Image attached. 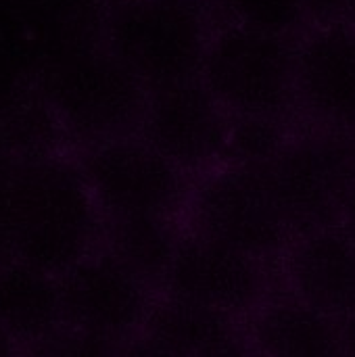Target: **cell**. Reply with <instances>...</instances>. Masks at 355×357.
Instances as JSON below:
<instances>
[{
    "mask_svg": "<svg viewBox=\"0 0 355 357\" xmlns=\"http://www.w3.org/2000/svg\"><path fill=\"white\" fill-rule=\"evenodd\" d=\"M2 234L8 261L52 278L105 247L107 220L80 161L56 163L4 188Z\"/></svg>",
    "mask_w": 355,
    "mask_h": 357,
    "instance_id": "cell-1",
    "label": "cell"
},
{
    "mask_svg": "<svg viewBox=\"0 0 355 357\" xmlns=\"http://www.w3.org/2000/svg\"><path fill=\"white\" fill-rule=\"evenodd\" d=\"M186 226L268 266L276 278L295 234L285 220L266 169L230 161L192 180Z\"/></svg>",
    "mask_w": 355,
    "mask_h": 357,
    "instance_id": "cell-2",
    "label": "cell"
},
{
    "mask_svg": "<svg viewBox=\"0 0 355 357\" xmlns=\"http://www.w3.org/2000/svg\"><path fill=\"white\" fill-rule=\"evenodd\" d=\"M216 25L205 0H126L109 25L111 50L153 92L199 77Z\"/></svg>",
    "mask_w": 355,
    "mask_h": 357,
    "instance_id": "cell-3",
    "label": "cell"
},
{
    "mask_svg": "<svg viewBox=\"0 0 355 357\" xmlns=\"http://www.w3.org/2000/svg\"><path fill=\"white\" fill-rule=\"evenodd\" d=\"M199 79L230 117L289 121L297 113L289 36L222 21L207 44Z\"/></svg>",
    "mask_w": 355,
    "mask_h": 357,
    "instance_id": "cell-4",
    "label": "cell"
},
{
    "mask_svg": "<svg viewBox=\"0 0 355 357\" xmlns=\"http://www.w3.org/2000/svg\"><path fill=\"white\" fill-rule=\"evenodd\" d=\"M80 165L107 222L186 218L192 178L136 134L90 144Z\"/></svg>",
    "mask_w": 355,
    "mask_h": 357,
    "instance_id": "cell-5",
    "label": "cell"
},
{
    "mask_svg": "<svg viewBox=\"0 0 355 357\" xmlns=\"http://www.w3.org/2000/svg\"><path fill=\"white\" fill-rule=\"evenodd\" d=\"M266 176L295 238L337 226L355 188L352 136L322 130L295 134Z\"/></svg>",
    "mask_w": 355,
    "mask_h": 357,
    "instance_id": "cell-6",
    "label": "cell"
},
{
    "mask_svg": "<svg viewBox=\"0 0 355 357\" xmlns=\"http://www.w3.org/2000/svg\"><path fill=\"white\" fill-rule=\"evenodd\" d=\"M63 326L123 347L144 333L161 293L105 247L59 278Z\"/></svg>",
    "mask_w": 355,
    "mask_h": 357,
    "instance_id": "cell-7",
    "label": "cell"
},
{
    "mask_svg": "<svg viewBox=\"0 0 355 357\" xmlns=\"http://www.w3.org/2000/svg\"><path fill=\"white\" fill-rule=\"evenodd\" d=\"M278 289L276 274L253 257L184 226L161 295L245 322Z\"/></svg>",
    "mask_w": 355,
    "mask_h": 357,
    "instance_id": "cell-8",
    "label": "cell"
},
{
    "mask_svg": "<svg viewBox=\"0 0 355 357\" xmlns=\"http://www.w3.org/2000/svg\"><path fill=\"white\" fill-rule=\"evenodd\" d=\"M297 113L316 130L355 134V23L345 17L310 21L293 36Z\"/></svg>",
    "mask_w": 355,
    "mask_h": 357,
    "instance_id": "cell-9",
    "label": "cell"
},
{
    "mask_svg": "<svg viewBox=\"0 0 355 357\" xmlns=\"http://www.w3.org/2000/svg\"><path fill=\"white\" fill-rule=\"evenodd\" d=\"M230 115L199 77L149 94L136 136L192 180L226 161Z\"/></svg>",
    "mask_w": 355,
    "mask_h": 357,
    "instance_id": "cell-10",
    "label": "cell"
},
{
    "mask_svg": "<svg viewBox=\"0 0 355 357\" xmlns=\"http://www.w3.org/2000/svg\"><path fill=\"white\" fill-rule=\"evenodd\" d=\"M278 287L343 322L355 312L352 238L339 224L297 236L280 261Z\"/></svg>",
    "mask_w": 355,
    "mask_h": 357,
    "instance_id": "cell-11",
    "label": "cell"
},
{
    "mask_svg": "<svg viewBox=\"0 0 355 357\" xmlns=\"http://www.w3.org/2000/svg\"><path fill=\"white\" fill-rule=\"evenodd\" d=\"M243 335L259 357H347L343 322L280 287L243 322Z\"/></svg>",
    "mask_w": 355,
    "mask_h": 357,
    "instance_id": "cell-12",
    "label": "cell"
},
{
    "mask_svg": "<svg viewBox=\"0 0 355 357\" xmlns=\"http://www.w3.org/2000/svg\"><path fill=\"white\" fill-rule=\"evenodd\" d=\"M63 326L59 278L21 266L0 264V333L21 351Z\"/></svg>",
    "mask_w": 355,
    "mask_h": 357,
    "instance_id": "cell-13",
    "label": "cell"
},
{
    "mask_svg": "<svg viewBox=\"0 0 355 357\" xmlns=\"http://www.w3.org/2000/svg\"><path fill=\"white\" fill-rule=\"evenodd\" d=\"M186 222L176 218H126L107 222L105 249L161 293Z\"/></svg>",
    "mask_w": 355,
    "mask_h": 357,
    "instance_id": "cell-14",
    "label": "cell"
},
{
    "mask_svg": "<svg viewBox=\"0 0 355 357\" xmlns=\"http://www.w3.org/2000/svg\"><path fill=\"white\" fill-rule=\"evenodd\" d=\"M144 333L182 357H199L243 333V322L161 295Z\"/></svg>",
    "mask_w": 355,
    "mask_h": 357,
    "instance_id": "cell-15",
    "label": "cell"
},
{
    "mask_svg": "<svg viewBox=\"0 0 355 357\" xmlns=\"http://www.w3.org/2000/svg\"><path fill=\"white\" fill-rule=\"evenodd\" d=\"M289 121L270 117H230L226 161L266 169L291 142Z\"/></svg>",
    "mask_w": 355,
    "mask_h": 357,
    "instance_id": "cell-16",
    "label": "cell"
},
{
    "mask_svg": "<svg viewBox=\"0 0 355 357\" xmlns=\"http://www.w3.org/2000/svg\"><path fill=\"white\" fill-rule=\"evenodd\" d=\"M224 10L222 21H232L245 27L278 33L297 36L310 21L305 0H218Z\"/></svg>",
    "mask_w": 355,
    "mask_h": 357,
    "instance_id": "cell-17",
    "label": "cell"
},
{
    "mask_svg": "<svg viewBox=\"0 0 355 357\" xmlns=\"http://www.w3.org/2000/svg\"><path fill=\"white\" fill-rule=\"evenodd\" d=\"M121 347L98 337L61 326L38 345L23 351V357H119Z\"/></svg>",
    "mask_w": 355,
    "mask_h": 357,
    "instance_id": "cell-18",
    "label": "cell"
},
{
    "mask_svg": "<svg viewBox=\"0 0 355 357\" xmlns=\"http://www.w3.org/2000/svg\"><path fill=\"white\" fill-rule=\"evenodd\" d=\"M119 357H182L180 354L172 351L169 347H165L163 343H159L157 339L149 337L146 333L138 335L136 339H132L130 343H126L121 347V356Z\"/></svg>",
    "mask_w": 355,
    "mask_h": 357,
    "instance_id": "cell-19",
    "label": "cell"
},
{
    "mask_svg": "<svg viewBox=\"0 0 355 357\" xmlns=\"http://www.w3.org/2000/svg\"><path fill=\"white\" fill-rule=\"evenodd\" d=\"M199 357H259V356L253 351V347L249 345V341L245 339V335H243V333H239L236 337H232V339H228V341H224V343H220V345H216V347L207 349L205 354H201Z\"/></svg>",
    "mask_w": 355,
    "mask_h": 357,
    "instance_id": "cell-20",
    "label": "cell"
},
{
    "mask_svg": "<svg viewBox=\"0 0 355 357\" xmlns=\"http://www.w3.org/2000/svg\"><path fill=\"white\" fill-rule=\"evenodd\" d=\"M305 2H308V10H310L312 21L343 15L345 4H347V0H305Z\"/></svg>",
    "mask_w": 355,
    "mask_h": 357,
    "instance_id": "cell-21",
    "label": "cell"
},
{
    "mask_svg": "<svg viewBox=\"0 0 355 357\" xmlns=\"http://www.w3.org/2000/svg\"><path fill=\"white\" fill-rule=\"evenodd\" d=\"M339 226L343 228V232L352 238V243L355 245V188L352 190L345 207H343V213H341V222Z\"/></svg>",
    "mask_w": 355,
    "mask_h": 357,
    "instance_id": "cell-22",
    "label": "cell"
},
{
    "mask_svg": "<svg viewBox=\"0 0 355 357\" xmlns=\"http://www.w3.org/2000/svg\"><path fill=\"white\" fill-rule=\"evenodd\" d=\"M343 337H345L347 357H355V312L343 320Z\"/></svg>",
    "mask_w": 355,
    "mask_h": 357,
    "instance_id": "cell-23",
    "label": "cell"
},
{
    "mask_svg": "<svg viewBox=\"0 0 355 357\" xmlns=\"http://www.w3.org/2000/svg\"><path fill=\"white\" fill-rule=\"evenodd\" d=\"M0 357H23V351L2 333H0Z\"/></svg>",
    "mask_w": 355,
    "mask_h": 357,
    "instance_id": "cell-24",
    "label": "cell"
},
{
    "mask_svg": "<svg viewBox=\"0 0 355 357\" xmlns=\"http://www.w3.org/2000/svg\"><path fill=\"white\" fill-rule=\"evenodd\" d=\"M345 17H349L352 21L355 23V0H347V4H345V13H343Z\"/></svg>",
    "mask_w": 355,
    "mask_h": 357,
    "instance_id": "cell-25",
    "label": "cell"
},
{
    "mask_svg": "<svg viewBox=\"0 0 355 357\" xmlns=\"http://www.w3.org/2000/svg\"><path fill=\"white\" fill-rule=\"evenodd\" d=\"M352 142H354V155H355V134L352 136Z\"/></svg>",
    "mask_w": 355,
    "mask_h": 357,
    "instance_id": "cell-26",
    "label": "cell"
}]
</instances>
